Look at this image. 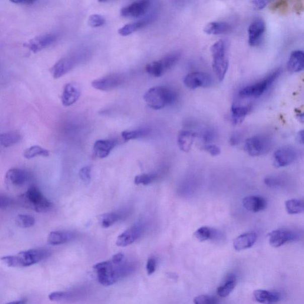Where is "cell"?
I'll list each match as a JSON object with an SVG mask.
<instances>
[{"mask_svg":"<svg viewBox=\"0 0 304 304\" xmlns=\"http://www.w3.org/2000/svg\"><path fill=\"white\" fill-rule=\"evenodd\" d=\"M94 270L99 283L109 286L128 275L133 270V266L125 260L120 264H115L110 260L96 264Z\"/></svg>","mask_w":304,"mask_h":304,"instance_id":"1","label":"cell"},{"mask_svg":"<svg viewBox=\"0 0 304 304\" xmlns=\"http://www.w3.org/2000/svg\"><path fill=\"white\" fill-rule=\"evenodd\" d=\"M50 256V251L47 249H31L20 252L16 255L3 257L2 261L9 267H25L34 265Z\"/></svg>","mask_w":304,"mask_h":304,"instance_id":"2","label":"cell"},{"mask_svg":"<svg viewBox=\"0 0 304 304\" xmlns=\"http://www.w3.org/2000/svg\"><path fill=\"white\" fill-rule=\"evenodd\" d=\"M146 104L153 110H161L173 104L177 95L169 88L164 87H154L148 90L143 97Z\"/></svg>","mask_w":304,"mask_h":304,"instance_id":"3","label":"cell"},{"mask_svg":"<svg viewBox=\"0 0 304 304\" xmlns=\"http://www.w3.org/2000/svg\"><path fill=\"white\" fill-rule=\"evenodd\" d=\"M210 50L212 55L213 71L218 80L222 81L229 67L226 42L223 40L217 41L211 46Z\"/></svg>","mask_w":304,"mask_h":304,"instance_id":"4","label":"cell"},{"mask_svg":"<svg viewBox=\"0 0 304 304\" xmlns=\"http://www.w3.org/2000/svg\"><path fill=\"white\" fill-rule=\"evenodd\" d=\"M280 73V69H276L275 71L271 72L267 77L262 79V81L241 89L239 92L240 97L242 98H258L260 97L270 88V86L277 80Z\"/></svg>","mask_w":304,"mask_h":304,"instance_id":"5","label":"cell"},{"mask_svg":"<svg viewBox=\"0 0 304 304\" xmlns=\"http://www.w3.org/2000/svg\"><path fill=\"white\" fill-rule=\"evenodd\" d=\"M22 199L29 207L36 212H47L52 207V203L37 187H30L25 193L23 195Z\"/></svg>","mask_w":304,"mask_h":304,"instance_id":"6","label":"cell"},{"mask_svg":"<svg viewBox=\"0 0 304 304\" xmlns=\"http://www.w3.org/2000/svg\"><path fill=\"white\" fill-rule=\"evenodd\" d=\"M272 140L269 137L255 135L247 138L244 148L250 156L256 157L268 153L272 148Z\"/></svg>","mask_w":304,"mask_h":304,"instance_id":"7","label":"cell"},{"mask_svg":"<svg viewBox=\"0 0 304 304\" xmlns=\"http://www.w3.org/2000/svg\"><path fill=\"white\" fill-rule=\"evenodd\" d=\"M180 58V54L178 53L168 55L160 60L147 64L145 67V70L148 74L154 77H161L165 72L173 67Z\"/></svg>","mask_w":304,"mask_h":304,"instance_id":"8","label":"cell"},{"mask_svg":"<svg viewBox=\"0 0 304 304\" xmlns=\"http://www.w3.org/2000/svg\"><path fill=\"white\" fill-rule=\"evenodd\" d=\"M300 234L295 230L280 228L269 234V241L271 246L277 248L298 240Z\"/></svg>","mask_w":304,"mask_h":304,"instance_id":"9","label":"cell"},{"mask_svg":"<svg viewBox=\"0 0 304 304\" xmlns=\"http://www.w3.org/2000/svg\"><path fill=\"white\" fill-rule=\"evenodd\" d=\"M298 151L291 146L278 148L273 155V165L276 168L289 166L295 163L298 158Z\"/></svg>","mask_w":304,"mask_h":304,"instance_id":"10","label":"cell"},{"mask_svg":"<svg viewBox=\"0 0 304 304\" xmlns=\"http://www.w3.org/2000/svg\"><path fill=\"white\" fill-rule=\"evenodd\" d=\"M144 223L138 222L129 227L118 236L116 244L118 247H124L131 245L136 241L143 234Z\"/></svg>","mask_w":304,"mask_h":304,"instance_id":"11","label":"cell"},{"mask_svg":"<svg viewBox=\"0 0 304 304\" xmlns=\"http://www.w3.org/2000/svg\"><path fill=\"white\" fill-rule=\"evenodd\" d=\"M58 35L55 33H48L36 36L26 43L25 46L30 51L36 53L47 48L57 40Z\"/></svg>","mask_w":304,"mask_h":304,"instance_id":"12","label":"cell"},{"mask_svg":"<svg viewBox=\"0 0 304 304\" xmlns=\"http://www.w3.org/2000/svg\"><path fill=\"white\" fill-rule=\"evenodd\" d=\"M184 84L191 89L201 88H207L211 84L210 75L206 72L195 71L185 76L183 79Z\"/></svg>","mask_w":304,"mask_h":304,"instance_id":"13","label":"cell"},{"mask_svg":"<svg viewBox=\"0 0 304 304\" xmlns=\"http://www.w3.org/2000/svg\"><path fill=\"white\" fill-rule=\"evenodd\" d=\"M123 82V76L113 74L96 79L92 82V87L97 90L108 91L120 87Z\"/></svg>","mask_w":304,"mask_h":304,"instance_id":"14","label":"cell"},{"mask_svg":"<svg viewBox=\"0 0 304 304\" xmlns=\"http://www.w3.org/2000/svg\"><path fill=\"white\" fill-rule=\"evenodd\" d=\"M150 5V2L146 0L134 2L122 9L121 15L124 18H140L146 13Z\"/></svg>","mask_w":304,"mask_h":304,"instance_id":"15","label":"cell"},{"mask_svg":"<svg viewBox=\"0 0 304 304\" xmlns=\"http://www.w3.org/2000/svg\"><path fill=\"white\" fill-rule=\"evenodd\" d=\"M81 95L80 86L75 82L69 83L64 88L61 95V102L65 107H70L78 101Z\"/></svg>","mask_w":304,"mask_h":304,"instance_id":"16","label":"cell"},{"mask_svg":"<svg viewBox=\"0 0 304 304\" xmlns=\"http://www.w3.org/2000/svg\"><path fill=\"white\" fill-rule=\"evenodd\" d=\"M77 59L78 57L70 56L59 59L52 68L51 72L53 77L58 79L67 74L77 63Z\"/></svg>","mask_w":304,"mask_h":304,"instance_id":"17","label":"cell"},{"mask_svg":"<svg viewBox=\"0 0 304 304\" xmlns=\"http://www.w3.org/2000/svg\"><path fill=\"white\" fill-rule=\"evenodd\" d=\"M265 30L266 24L263 19H258L252 22L248 30L249 44L253 47L259 44Z\"/></svg>","mask_w":304,"mask_h":304,"instance_id":"18","label":"cell"},{"mask_svg":"<svg viewBox=\"0 0 304 304\" xmlns=\"http://www.w3.org/2000/svg\"><path fill=\"white\" fill-rule=\"evenodd\" d=\"M6 178L10 183L15 186H24L31 179V175L29 172L20 168H13L6 173Z\"/></svg>","mask_w":304,"mask_h":304,"instance_id":"19","label":"cell"},{"mask_svg":"<svg viewBox=\"0 0 304 304\" xmlns=\"http://www.w3.org/2000/svg\"><path fill=\"white\" fill-rule=\"evenodd\" d=\"M244 208L253 213L262 211L267 207V200L259 196H250L244 198L243 201Z\"/></svg>","mask_w":304,"mask_h":304,"instance_id":"20","label":"cell"},{"mask_svg":"<svg viewBox=\"0 0 304 304\" xmlns=\"http://www.w3.org/2000/svg\"><path fill=\"white\" fill-rule=\"evenodd\" d=\"M257 236L254 233H248L241 235L234 240L233 246L237 252L250 249L256 243Z\"/></svg>","mask_w":304,"mask_h":304,"instance_id":"21","label":"cell"},{"mask_svg":"<svg viewBox=\"0 0 304 304\" xmlns=\"http://www.w3.org/2000/svg\"><path fill=\"white\" fill-rule=\"evenodd\" d=\"M253 296L257 302L262 304H276L281 300L280 293L267 290H256Z\"/></svg>","mask_w":304,"mask_h":304,"instance_id":"22","label":"cell"},{"mask_svg":"<svg viewBox=\"0 0 304 304\" xmlns=\"http://www.w3.org/2000/svg\"><path fill=\"white\" fill-rule=\"evenodd\" d=\"M117 144V141L114 140H97L94 145V155L97 158L101 159L107 157Z\"/></svg>","mask_w":304,"mask_h":304,"instance_id":"23","label":"cell"},{"mask_svg":"<svg viewBox=\"0 0 304 304\" xmlns=\"http://www.w3.org/2000/svg\"><path fill=\"white\" fill-rule=\"evenodd\" d=\"M74 237L75 234L71 231H53L49 234L47 241L48 244L52 246H58L70 242Z\"/></svg>","mask_w":304,"mask_h":304,"instance_id":"24","label":"cell"},{"mask_svg":"<svg viewBox=\"0 0 304 304\" xmlns=\"http://www.w3.org/2000/svg\"><path fill=\"white\" fill-rule=\"evenodd\" d=\"M197 136L196 133L191 130H182L178 135V144L180 149L188 152L193 146L195 138Z\"/></svg>","mask_w":304,"mask_h":304,"instance_id":"25","label":"cell"},{"mask_svg":"<svg viewBox=\"0 0 304 304\" xmlns=\"http://www.w3.org/2000/svg\"><path fill=\"white\" fill-rule=\"evenodd\" d=\"M289 72H297L304 69V52L295 51L290 54L287 64Z\"/></svg>","mask_w":304,"mask_h":304,"instance_id":"26","label":"cell"},{"mask_svg":"<svg viewBox=\"0 0 304 304\" xmlns=\"http://www.w3.org/2000/svg\"><path fill=\"white\" fill-rule=\"evenodd\" d=\"M237 285L236 276L233 273L228 274L223 283L217 289V295L222 298H226L233 291Z\"/></svg>","mask_w":304,"mask_h":304,"instance_id":"27","label":"cell"},{"mask_svg":"<svg viewBox=\"0 0 304 304\" xmlns=\"http://www.w3.org/2000/svg\"><path fill=\"white\" fill-rule=\"evenodd\" d=\"M231 26L224 22H211L205 26L204 32L207 35H219L228 34Z\"/></svg>","mask_w":304,"mask_h":304,"instance_id":"28","label":"cell"},{"mask_svg":"<svg viewBox=\"0 0 304 304\" xmlns=\"http://www.w3.org/2000/svg\"><path fill=\"white\" fill-rule=\"evenodd\" d=\"M251 110H252V107L250 106L233 105L231 107V119H232L233 124L237 125L242 123Z\"/></svg>","mask_w":304,"mask_h":304,"instance_id":"29","label":"cell"},{"mask_svg":"<svg viewBox=\"0 0 304 304\" xmlns=\"http://www.w3.org/2000/svg\"><path fill=\"white\" fill-rule=\"evenodd\" d=\"M125 214L123 211H112L99 216L98 219L100 225L104 228H107L113 225L118 221L123 219Z\"/></svg>","mask_w":304,"mask_h":304,"instance_id":"30","label":"cell"},{"mask_svg":"<svg viewBox=\"0 0 304 304\" xmlns=\"http://www.w3.org/2000/svg\"><path fill=\"white\" fill-rule=\"evenodd\" d=\"M194 236L196 239L204 242L207 240H216L220 236V234L216 230L208 226H203L198 229L195 232Z\"/></svg>","mask_w":304,"mask_h":304,"instance_id":"31","label":"cell"},{"mask_svg":"<svg viewBox=\"0 0 304 304\" xmlns=\"http://www.w3.org/2000/svg\"><path fill=\"white\" fill-rule=\"evenodd\" d=\"M150 23V20L146 19L125 25L118 30V34L123 36L130 35L135 31L145 27Z\"/></svg>","mask_w":304,"mask_h":304,"instance_id":"32","label":"cell"},{"mask_svg":"<svg viewBox=\"0 0 304 304\" xmlns=\"http://www.w3.org/2000/svg\"><path fill=\"white\" fill-rule=\"evenodd\" d=\"M21 140V135L16 131L7 132L0 135V143L5 147L14 146Z\"/></svg>","mask_w":304,"mask_h":304,"instance_id":"33","label":"cell"},{"mask_svg":"<svg viewBox=\"0 0 304 304\" xmlns=\"http://www.w3.org/2000/svg\"><path fill=\"white\" fill-rule=\"evenodd\" d=\"M285 209L290 214L304 213V199H294L287 200Z\"/></svg>","mask_w":304,"mask_h":304,"instance_id":"34","label":"cell"},{"mask_svg":"<svg viewBox=\"0 0 304 304\" xmlns=\"http://www.w3.org/2000/svg\"><path fill=\"white\" fill-rule=\"evenodd\" d=\"M264 182L267 187L272 188H283L287 184L286 178L280 176L267 177L264 178Z\"/></svg>","mask_w":304,"mask_h":304,"instance_id":"35","label":"cell"},{"mask_svg":"<svg viewBox=\"0 0 304 304\" xmlns=\"http://www.w3.org/2000/svg\"><path fill=\"white\" fill-rule=\"evenodd\" d=\"M49 155L48 150L39 146H32L26 149L24 153V157L28 160L36 157H47Z\"/></svg>","mask_w":304,"mask_h":304,"instance_id":"36","label":"cell"},{"mask_svg":"<svg viewBox=\"0 0 304 304\" xmlns=\"http://www.w3.org/2000/svg\"><path fill=\"white\" fill-rule=\"evenodd\" d=\"M147 134V130L137 129V130L124 131L122 132L121 136L125 141H128L143 137Z\"/></svg>","mask_w":304,"mask_h":304,"instance_id":"37","label":"cell"},{"mask_svg":"<svg viewBox=\"0 0 304 304\" xmlns=\"http://www.w3.org/2000/svg\"><path fill=\"white\" fill-rule=\"evenodd\" d=\"M16 225L22 228H29L34 225L35 218L28 214H19L15 219Z\"/></svg>","mask_w":304,"mask_h":304,"instance_id":"38","label":"cell"},{"mask_svg":"<svg viewBox=\"0 0 304 304\" xmlns=\"http://www.w3.org/2000/svg\"><path fill=\"white\" fill-rule=\"evenodd\" d=\"M75 294L69 291L54 292L49 294L48 298L51 301H62L74 298Z\"/></svg>","mask_w":304,"mask_h":304,"instance_id":"39","label":"cell"},{"mask_svg":"<svg viewBox=\"0 0 304 304\" xmlns=\"http://www.w3.org/2000/svg\"><path fill=\"white\" fill-rule=\"evenodd\" d=\"M157 175L156 174H144L138 175L134 178V183L136 185H144L147 186L156 180Z\"/></svg>","mask_w":304,"mask_h":304,"instance_id":"40","label":"cell"},{"mask_svg":"<svg viewBox=\"0 0 304 304\" xmlns=\"http://www.w3.org/2000/svg\"><path fill=\"white\" fill-rule=\"evenodd\" d=\"M105 24V18L100 15H92L88 19V24L92 28L101 27Z\"/></svg>","mask_w":304,"mask_h":304,"instance_id":"41","label":"cell"},{"mask_svg":"<svg viewBox=\"0 0 304 304\" xmlns=\"http://www.w3.org/2000/svg\"><path fill=\"white\" fill-rule=\"evenodd\" d=\"M194 304H217L215 297L207 295L197 296L194 299Z\"/></svg>","mask_w":304,"mask_h":304,"instance_id":"42","label":"cell"},{"mask_svg":"<svg viewBox=\"0 0 304 304\" xmlns=\"http://www.w3.org/2000/svg\"><path fill=\"white\" fill-rule=\"evenodd\" d=\"M79 177L86 184L90 183L91 181V168L85 166L81 168L79 171Z\"/></svg>","mask_w":304,"mask_h":304,"instance_id":"43","label":"cell"},{"mask_svg":"<svg viewBox=\"0 0 304 304\" xmlns=\"http://www.w3.org/2000/svg\"><path fill=\"white\" fill-rule=\"evenodd\" d=\"M202 149L209 153L211 156L216 157L220 154V148L214 144H206L202 147Z\"/></svg>","mask_w":304,"mask_h":304,"instance_id":"44","label":"cell"},{"mask_svg":"<svg viewBox=\"0 0 304 304\" xmlns=\"http://www.w3.org/2000/svg\"><path fill=\"white\" fill-rule=\"evenodd\" d=\"M157 261L154 258H150L146 264V271L148 275H151L156 270Z\"/></svg>","mask_w":304,"mask_h":304,"instance_id":"45","label":"cell"},{"mask_svg":"<svg viewBox=\"0 0 304 304\" xmlns=\"http://www.w3.org/2000/svg\"><path fill=\"white\" fill-rule=\"evenodd\" d=\"M12 200L8 197L1 196L0 197V208L1 209H6L12 204Z\"/></svg>","mask_w":304,"mask_h":304,"instance_id":"46","label":"cell"},{"mask_svg":"<svg viewBox=\"0 0 304 304\" xmlns=\"http://www.w3.org/2000/svg\"><path fill=\"white\" fill-rule=\"evenodd\" d=\"M201 137H202V140L204 143L207 144L213 141L214 138V134L213 132L206 131L202 134Z\"/></svg>","mask_w":304,"mask_h":304,"instance_id":"47","label":"cell"},{"mask_svg":"<svg viewBox=\"0 0 304 304\" xmlns=\"http://www.w3.org/2000/svg\"><path fill=\"white\" fill-rule=\"evenodd\" d=\"M115 264H120L125 260V256L123 253H117L112 257L111 260Z\"/></svg>","mask_w":304,"mask_h":304,"instance_id":"48","label":"cell"},{"mask_svg":"<svg viewBox=\"0 0 304 304\" xmlns=\"http://www.w3.org/2000/svg\"><path fill=\"white\" fill-rule=\"evenodd\" d=\"M252 3L254 8L257 9L262 10L265 8L269 2L267 1H254Z\"/></svg>","mask_w":304,"mask_h":304,"instance_id":"49","label":"cell"},{"mask_svg":"<svg viewBox=\"0 0 304 304\" xmlns=\"http://www.w3.org/2000/svg\"><path fill=\"white\" fill-rule=\"evenodd\" d=\"M14 4L20 5H31L34 4L35 1H31V0H17V1H11Z\"/></svg>","mask_w":304,"mask_h":304,"instance_id":"50","label":"cell"},{"mask_svg":"<svg viewBox=\"0 0 304 304\" xmlns=\"http://www.w3.org/2000/svg\"><path fill=\"white\" fill-rule=\"evenodd\" d=\"M287 6L286 2L284 1L277 2L275 5H273L272 9L277 11L278 9H282Z\"/></svg>","mask_w":304,"mask_h":304,"instance_id":"51","label":"cell"},{"mask_svg":"<svg viewBox=\"0 0 304 304\" xmlns=\"http://www.w3.org/2000/svg\"><path fill=\"white\" fill-rule=\"evenodd\" d=\"M296 140L299 144L304 145V130L298 132L296 135Z\"/></svg>","mask_w":304,"mask_h":304,"instance_id":"52","label":"cell"},{"mask_svg":"<svg viewBox=\"0 0 304 304\" xmlns=\"http://www.w3.org/2000/svg\"><path fill=\"white\" fill-rule=\"evenodd\" d=\"M5 304H27V300L22 299L19 300H15V301L10 302Z\"/></svg>","mask_w":304,"mask_h":304,"instance_id":"53","label":"cell"},{"mask_svg":"<svg viewBox=\"0 0 304 304\" xmlns=\"http://www.w3.org/2000/svg\"><path fill=\"white\" fill-rule=\"evenodd\" d=\"M297 118H298L300 123H304V113L299 114L297 115Z\"/></svg>","mask_w":304,"mask_h":304,"instance_id":"54","label":"cell"}]
</instances>
